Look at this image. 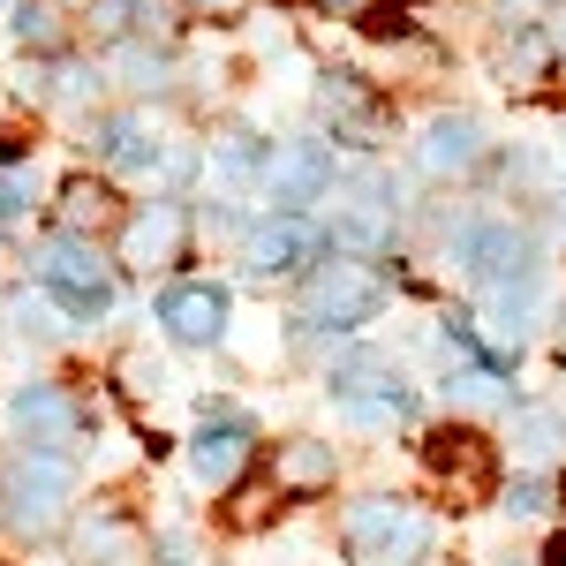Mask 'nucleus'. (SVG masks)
<instances>
[{"label":"nucleus","mask_w":566,"mask_h":566,"mask_svg":"<svg viewBox=\"0 0 566 566\" xmlns=\"http://www.w3.org/2000/svg\"><path fill=\"white\" fill-rule=\"evenodd\" d=\"M76 506V461L61 446H23L0 469V522L15 536H53Z\"/></svg>","instance_id":"nucleus-1"},{"label":"nucleus","mask_w":566,"mask_h":566,"mask_svg":"<svg viewBox=\"0 0 566 566\" xmlns=\"http://www.w3.org/2000/svg\"><path fill=\"white\" fill-rule=\"evenodd\" d=\"M348 566H423L431 559V514L408 499H355L340 514Z\"/></svg>","instance_id":"nucleus-2"},{"label":"nucleus","mask_w":566,"mask_h":566,"mask_svg":"<svg viewBox=\"0 0 566 566\" xmlns=\"http://www.w3.org/2000/svg\"><path fill=\"white\" fill-rule=\"evenodd\" d=\"M303 325H317V333H355V325H370L378 310H386V280L370 272V258H317L303 280Z\"/></svg>","instance_id":"nucleus-3"},{"label":"nucleus","mask_w":566,"mask_h":566,"mask_svg":"<svg viewBox=\"0 0 566 566\" xmlns=\"http://www.w3.org/2000/svg\"><path fill=\"white\" fill-rule=\"evenodd\" d=\"M39 287L69 325H91V317L114 310V272L98 264V250H91L84 234H53L39 250Z\"/></svg>","instance_id":"nucleus-4"},{"label":"nucleus","mask_w":566,"mask_h":566,"mask_svg":"<svg viewBox=\"0 0 566 566\" xmlns=\"http://www.w3.org/2000/svg\"><path fill=\"white\" fill-rule=\"evenodd\" d=\"M333 181H340V159H333V144H317V136H295V144L258 151V197L280 205V212H303L317 197H333Z\"/></svg>","instance_id":"nucleus-5"},{"label":"nucleus","mask_w":566,"mask_h":566,"mask_svg":"<svg viewBox=\"0 0 566 566\" xmlns=\"http://www.w3.org/2000/svg\"><path fill=\"white\" fill-rule=\"evenodd\" d=\"M392 212H400V197H392L386 175L333 181V227H325V242H333L340 258H378L392 242Z\"/></svg>","instance_id":"nucleus-6"},{"label":"nucleus","mask_w":566,"mask_h":566,"mask_svg":"<svg viewBox=\"0 0 566 566\" xmlns=\"http://www.w3.org/2000/svg\"><path fill=\"white\" fill-rule=\"evenodd\" d=\"M453 272L461 280H476V287H499V280H522L536 272V242H528L514 219H469L461 234H453Z\"/></svg>","instance_id":"nucleus-7"},{"label":"nucleus","mask_w":566,"mask_h":566,"mask_svg":"<svg viewBox=\"0 0 566 566\" xmlns=\"http://www.w3.org/2000/svg\"><path fill=\"white\" fill-rule=\"evenodd\" d=\"M227 317H234V295L219 280H175V287H159V325H167V340H181V348L227 340Z\"/></svg>","instance_id":"nucleus-8"},{"label":"nucleus","mask_w":566,"mask_h":566,"mask_svg":"<svg viewBox=\"0 0 566 566\" xmlns=\"http://www.w3.org/2000/svg\"><path fill=\"white\" fill-rule=\"evenodd\" d=\"M317 258H325V234H317L303 212H272L242 234V264H250L258 280H287V272H303V264H317Z\"/></svg>","instance_id":"nucleus-9"},{"label":"nucleus","mask_w":566,"mask_h":566,"mask_svg":"<svg viewBox=\"0 0 566 566\" xmlns=\"http://www.w3.org/2000/svg\"><path fill=\"white\" fill-rule=\"evenodd\" d=\"M250 461H258L250 423H197V438H189V476H197V491H234Z\"/></svg>","instance_id":"nucleus-10"},{"label":"nucleus","mask_w":566,"mask_h":566,"mask_svg":"<svg viewBox=\"0 0 566 566\" xmlns=\"http://www.w3.org/2000/svg\"><path fill=\"white\" fill-rule=\"evenodd\" d=\"M8 416H15V431L31 438V446H69V438L91 423L84 408L69 400V386H53V378H31V386H15Z\"/></svg>","instance_id":"nucleus-11"},{"label":"nucleus","mask_w":566,"mask_h":566,"mask_svg":"<svg viewBox=\"0 0 566 566\" xmlns=\"http://www.w3.org/2000/svg\"><path fill=\"white\" fill-rule=\"evenodd\" d=\"M483 340H491V355H522L536 340V272L483 287Z\"/></svg>","instance_id":"nucleus-12"},{"label":"nucleus","mask_w":566,"mask_h":566,"mask_svg":"<svg viewBox=\"0 0 566 566\" xmlns=\"http://www.w3.org/2000/svg\"><path fill=\"white\" fill-rule=\"evenodd\" d=\"M325 386H333V400H400V363L392 355H370V348H348L325 363Z\"/></svg>","instance_id":"nucleus-13"},{"label":"nucleus","mask_w":566,"mask_h":566,"mask_svg":"<svg viewBox=\"0 0 566 566\" xmlns=\"http://www.w3.org/2000/svg\"><path fill=\"white\" fill-rule=\"evenodd\" d=\"M416 159H423V175H469L483 159V129L469 122V114H438L431 129H423V144H416Z\"/></svg>","instance_id":"nucleus-14"},{"label":"nucleus","mask_w":566,"mask_h":566,"mask_svg":"<svg viewBox=\"0 0 566 566\" xmlns=\"http://www.w3.org/2000/svg\"><path fill=\"white\" fill-rule=\"evenodd\" d=\"M181 234H189V219H181V205H151V212H136L129 227H122V264H175Z\"/></svg>","instance_id":"nucleus-15"},{"label":"nucleus","mask_w":566,"mask_h":566,"mask_svg":"<svg viewBox=\"0 0 566 566\" xmlns=\"http://www.w3.org/2000/svg\"><path fill=\"white\" fill-rule=\"evenodd\" d=\"M506 453L522 469H552L566 453V416L559 408H506Z\"/></svg>","instance_id":"nucleus-16"},{"label":"nucleus","mask_w":566,"mask_h":566,"mask_svg":"<svg viewBox=\"0 0 566 566\" xmlns=\"http://www.w3.org/2000/svg\"><path fill=\"white\" fill-rule=\"evenodd\" d=\"M340 469V453L333 446H317V438H295V446H280V461H272V476L287 483V491H325Z\"/></svg>","instance_id":"nucleus-17"},{"label":"nucleus","mask_w":566,"mask_h":566,"mask_svg":"<svg viewBox=\"0 0 566 566\" xmlns=\"http://www.w3.org/2000/svg\"><path fill=\"white\" fill-rule=\"evenodd\" d=\"M76 552H84V566H136V528L114 514H91L76 528Z\"/></svg>","instance_id":"nucleus-18"},{"label":"nucleus","mask_w":566,"mask_h":566,"mask_svg":"<svg viewBox=\"0 0 566 566\" xmlns=\"http://www.w3.org/2000/svg\"><path fill=\"white\" fill-rule=\"evenodd\" d=\"M438 453V469H446V476H469V491H483V469H491V453H483V438L476 431H438L431 438Z\"/></svg>","instance_id":"nucleus-19"},{"label":"nucleus","mask_w":566,"mask_h":566,"mask_svg":"<svg viewBox=\"0 0 566 566\" xmlns=\"http://www.w3.org/2000/svg\"><path fill=\"white\" fill-rule=\"evenodd\" d=\"M446 392H453V400H476V408H491V400H506V392H499V370H491V363H469V370H446Z\"/></svg>","instance_id":"nucleus-20"},{"label":"nucleus","mask_w":566,"mask_h":566,"mask_svg":"<svg viewBox=\"0 0 566 566\" xmlns=\"http://www.w3.org/2000/svg\"><path fill=\"white\" fill-rule=\"evenodd\" d=\"M506 514H528V522H536V514H552V476H544V469H528V476L506 491Z\"/></svg>","instance_id":"nucleus-21"},{"label":"nucleus","mask_w":566,"mask_h":566,"mask_svg":"<svg viewBox=\"0 0 566 566\" xmlns=\"http://www.w3.org/2000/svg\"><path fill=\"white\" fill-rule=\"evenodd\" d=\"M15 39L31 45H53V8H45V0H15Z\"/></svg>","instance_id":"nucleus-22"},{"label":"nucleus","mask_w":566,"mask_h":566,"mask_svg":"<svg viewBox=\"0 0 566 566\" xmlns=\"http://www.w3.org/2000/svg\"><path fill=\"white\" fill-rule=\"evenodd\" d=\"M98 205H106V197H98L91 181H76V189H69V219H76V227H84V219H98Z\"/></svg>","instance_id":"nucleus-23"},{"label":"nucleus","mask_w":566,"mask_h":566,"mask_svg":"<svg viewBox=\"0 0 566 566\" xmlns=\"http://www.w3.org/2000/svg\"><path fill=\"white\" fill-rule=\"evenodd\" d=\"M15 159H23V151H15V136H0V167H15Z\"/></svg>","instance_id":"nucleus-24"},{"label":"nucleus","mask_w":566,"mask_h":566,"mask_svg":"<svg viewBox=\"0 0 566 566\" xmlns=\"http://www.w3.org/2000/svg\"><path fill=\"white\" fill-rule=\"evenodd\" d=\"M197 8H234V0H197Z\"/></svg>","instance_id":"nucleus-25"},{"label":"nucleus","mask_w":566,"mask_h":566,"mask_svg":"<svg viewBox=\"0 0 566 566\" xmlns=\"http://www.w3.org/2000/svg\"><path fill=\"white\" fill-rule=\"evenodd\" d=\"M559 333H566V317H559Z\"/></svg>","instance_id":"nucleus-26"},{"label":"nucleus","mask_w":566,"mask_h":566,"mask_svg":"<svg viewBox=\"0 0 566 566\" xmlns=\"http://www.w3.org/2000/svg\"><path fill=\"white\" fill-rule=\"evenodd\" d=\"M559 53H566V39H559Z\"/></svg>","instance_id":"nucleus-27"},{"label":"nucleus","mask_w":566,"mask_h":566,"mask_svg":"<svg viewBox=\"0 0 566 566\" xmlns=\"http://www.w3.org/2000/svg\"><path fill=\"white\" fill-rule=\"evenodd\" d=\"M0 227H8V219H0Z\"/></svg>","instance_id":"nucleus-28"}]
</instances>
